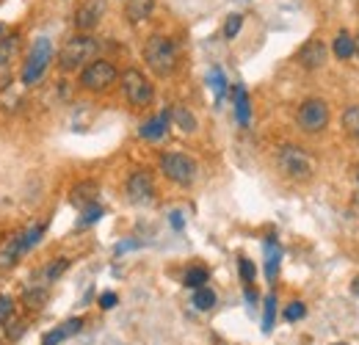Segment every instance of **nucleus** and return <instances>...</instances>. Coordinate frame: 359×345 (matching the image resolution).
Listing matches in <instances>:
<instances>
[{
	"label": "nucleus",
	"instance_id": "b1692460",
	"mask_svg": "<svg viewBox=\"0 0 359 345\" xmlns=\"http://www.w3.org/2000/svg\"><path fill=\"white\" fill-rule=\"evenodd\" d=\"M235 111H238V122L246 128L249 125V97H246V88H235Z\"/></svg>",
	"mask_w": 359,
	"mask_h": 345
},
{
	"label": "nucleus",
	"instance_id": "7ed1b4c3",
	"mask_svg": "<svg viewBox=\"0 0 359 345\" xmlns=\"http://www.w3.org/2000/svg\"><path fill=\"white\" fill-rule=\"evenodd\" d=\"M276 163H279L282 174H287V177L296 180V182L313 180L315 169H318L313 155H310L307 149L296 147V144H282L279 152H276Z\"/></svg>",
	"mask_w": 359,
	"mask_h": 345
},
{
	"label": "nucleus",
	"instance_id": "393cba45",
	"mask_svg": "<svg viewBox=\"0 0 359 345\" xmlns=\"http://www.w3.org/2000/svg\"><path fill=\"white\" fill-rule=\"evenodd\" d=\"M194 306L202 309V312L213 309V306H216V293H213L210 288H199V290H194Z\"/></svg>",
	"mask_w": 359,
	"mask_h": 345
},
{
	"label": "nucleus",
	"instance_id": "5701e85b",
	"mask_svg": "<svg viewBox=\"0 0 359 345\" xmlns=\"http://www.w3.org/2000/svg\"><path fill=\"white\" fill-rule=\"evenodd\" d=\"M343 130L359 141V105H351L343 111Z\"/></svg>",
	"mask_w": 359,
	"mask_h": 345
},
{
	"label": "nucleus",
	"instance_id": "72a5a7b5",
	"mask_svg": "<svg viewBox=\"0 0 359 345\" xmlns=\"http://www.w3.org/2000/svg\"><path fill=\"white\" fill-rule=\"evenodd\" d=\"M100 306L102 309H114L116 306V293H102L100 296Z\"/></svg>",
	"mask_w": 359,
	"mask_h": 345
},
{
	"label": "nucleus",
	"instance_id": "bb28decb",
	"mask_svg": "<svg viewBox=\"0 0 359 345\" xmlns=\"http://www.w3.org/2000/svg\"><path fill=\"white\" fill-rule=\"evenodd\" d=\"M307 315V306L302 302H290L285 306V320H290V323H296V320H302Z\"/></svg>",
	"mask_w": 359,
	"mask_h": 345
},
{
	"label": "nucleus",
	"instance_id": "58836bf2",
	"mask_svg": "<svg viewBox=\"0 0 359 345\" xmlns=\"http://www.w3.org/2000/svg\"><path fill=\"white\" fill-rule=\"evenodd\" d=\"M337 345H346V343H337Z\"/></svg>",
	"mask_w": 359,
	"mask_h": 345
},
{
	"label": "nucleus",
	"instance_id": "c756f323",
	"mask_svg": "<svg viewBox=\"0 0 359 345\" xmlns=\"http://www.w3.org/2000/svg\"><path fill=\"white\" fill-rule=\"evenodd\" d=\"M22 299H25V304H28V306H42V304H45V299H47V290H45V288H34V290H28Z\"/></svg>",
	"mask_w": 359,
	"mask_h": 345
},
{
	"label": "nucleus",
	"instance_id": "e433bc0d",
	"mask_svg": "<svg viewBox=\"0 0 359 345\" xmlns=\"http://www.w3.org/2000/svg\"><path fill=\"white\" fill-rule=\"evenodd\" d=\"M172 224H175V226L180 229V226H182V218H180L177 213H175V216H172Z\"/></svg>",
	"mask_w": 359,
	"mask_h": 345
},
{
	"label": "nucleus",
	"instance_id": "f8f14e48",
	"mask_svg": "<svg viewBox=\"0 0 359 345\" xmlns=\"http://www.w3.org/2000/svg\"><path fill=\"white\" fill-rule=\"evenodd\" d=\"M296 58H299V64H302L304 69H318V67L326 64L329 50H326V44L320 42V39H310L307 44H302V50H299Z\"/></svg>",
	"mask_w": 359,
	"mask_h": 345
},
{
	"label": "nucleus",
	"instance_id": "f257e3e1",
	"mask_svg": "<svg viewBox=\"0 0 359 345\" xmlns=\"http://www.w3.org/2000/svg\"><path fill=\"white\" fill-rule=\"evenodd\" d=\"M144 61L147 67L158 75V78H169L177 69V47L169 36L163 34H152L144 42Z\"/></svg>",
	"mask_w": 359,
	"mask_h": 345
},
{
	"label": "nucleus",
	"instance_id": "f03ea898",
	"mask_svg": "<svg viewBox=\"0 0 359 345\" xmlns=\"http://www.w3.org/2000/svg\"><path fill=\"white\" fill-rule=\"evenodd\" d=\"M97 53H100V42L94 36H86V34L72 36L58 53V69L61 72H78V69L89 67L97 58Z\"/></svg>",
	"mask_w": 359,
	"mask_h": 345
},
{
	"label": "nucleus",
	"instance_id": "9d476101",
	"mask_svg": "<svg viewBox=\"0 0 359 345\" xmlns=\"http://www.w3.org/2000/svg\"><path fill=\"white\" fill-rule=\"evenodd\" d=\"M155 196V182H152V174L149 172H135L128 180V199L141 205V202H149Z\"/></svg>",
	"mask_w": 359,
	"mask_h": 345
},
{
	"label": "nucleus",
	"instance_id": "cd10ccee",
	"mask_svg": "<svg viewBox=\"0 0 359 345\" xmlns=\"http://www.w3.org/2000/svg\"><path fill=\"white\" fill-rule=\"evenodd\" d=\"M273 315H276V296L271 293L269 299H266V315H263V332L266 334L273 329Z\"/></svg>",
	"mask_w": 359,
	"mask_h": 345
},
{
	"label": "nucleus",
	"instance_id": "423d86ee",
	"mask_svg": "<svg viewBox=\"0 0 359 345\" xmlns=\"http://www.w3.org/2000/svg\"><path fill=\"white\" fill-rule=\"evenodd\" d=\"M296 125L304 133H310V135L326 130V125H329V105H326V100H320V97L304 100L299 114H296Z\"/></svg>",
	"mask_w": 359,
	"mask_h": 345
},
{
	"label": "nucleus",
	"instance_id": "7c9ffc66",
	"mask_svg": "<svg viewBox=\"0 0 359 345\" xmlns=\"http://www.w3.org/2000/svg\"><path fill=\"white\" fill-rule=\"evenodd\" d=\"M69 268V259H58V262H53V265H47V271H45V276H47V282H53V279H58L64 271Z\"/></svg>",
	"mask_w": 359,
	"mask_h": 345
},
{
	"label": "nucleus",
	"instance_id": "4c0bfd02",
	"mask_svg": "<svg viewBox=\"0 0 359 345\" xmlns=\"http://www.w3.org/2000/svg\"><path fill=\"white\" fill-rule=\"evenodd\" d=\"M354 44H357V53H359V34L354 36Z\"/></svg>",
	"mask_w": 359,
	"mask_h": 345
},
{
	"label": "nucleus",
	"instance_id": "412c9836",
	"mask_svg": "<svg viewBox=\"0 0 359 345\" xmlns=\"http://www.w3.org/2000/svg\"><path fill=\"white\" fill-rule=\"evenodd\" d=\"M279 246L273 243V241H269L266 243V276H269V282H273L276 279V268H279Z\"/></svg>",
	"mask_w": 359,
	"mask_h": 345
},
{
	"label": "nucleus",
	"instance_id": "f704fd0d",
	"mask_svg": "<svg viewBox=\"0 0 359 345\" xmlns=\"http://www.w3.org/2000/svg\"><path fill=\"white\" fill-rule=\"evenodd\" d=\"M210 83H213V88H216V97L224 94V75H222V72H213V81H210Z\"/></svg>",
	"mask_w": 359,
	"mask_h": 345
},
{
	"label": "nucleus",
	"instance_id": "2f4dec72",
	"mask_svg": "<svg viewBox=\"0 0 359 345\" xmlns=\"http://www.w3.org/2000/svg\"><path fill=\"white\" fill-rule=\"evenodd\" d=\"M100 218H102V208H100V205H89V208H83L81 226H86V224H94V221H100Z\"/></svg>",
	"mask_w": 359,
	"mask_h": 345
},
{
	"label": "nucleus",
	"instance_id": "473e14b6",
	"mask_svg": "<svg viewBox=\"0 0 359 345\" xmlns=\"http://www.w3.org/2000/svg\"><path fill=\"white\" fill-rule=\"evenodd\" d=\"M14 315V302L8 296H0V323H6Z\"/></svg>",
	"mask_w": 359,
	"mask_h": 345
},
{
	"label": "nucleus",
	"instance_id": "2eb2a0df",
	"mask_svg": "<svg viewBox=\"0 0 359 345\" xmlns=\"http://www.w3.org/2000/svg\"><path fill=\"white\" fill-rule=\"evenodd\" d=\"M332 53L340 58V61H351V55L357 53V44H354V36L348 31H340L332 42Z\"/></svg>",
	"mask_w": 359,
	"mask_h": 345
},
{
	"label": "nucleus",
	"instance_id": "a211bd4d",
	"mask_svg": "<svg viewBox=\"0 0 359 345\" xmlns=\"http://www.w3.org/2000/svg\"><path fill=\"white\" fill-rule=\"evenodd\" d=\"M152 8H155V0H128L125 14L130 22H144L152 14Z\"/></svg>",
	"mask_w": 359,
	"mask_h": 345
},
{
	"label": "nucleus",
	"instance_id": "9b49d317",
	"mask_svg": "<svg viewBox=\"0 0 359 345\" xmlns=\"http://www.w3.org/2000/svg\"><path fill=\"white\" fill-rule=\"evenodd\" d=\"M20 47H22V36H20V34H11V36H3V39H0V83L8 81L11 64H14V58L20 55Z\"/></svg>",
	"mask_w": 359,
	"mask_h": 345
},
{
	"label": "nucleus",
	"instance_id": "ddd939ff",
	"mask_svg": "<svg viewBox=\"0 0 359 345\" xmlns=\"http://www.w3.org/2000/svg\"><path fill=\"white\" fill-rule=\"evenodd\" d=\"M22 255H25V249H22V235H20V232L8 235V238L0 243V271L14 268Z\"/></svg>",
	"mask_w": 359,
	"mask_h": 345
},
{
	"label": "nucleus",
	"instance_id": "c9c22d12",
	"mask_svg": "<svg viewBox=\"0 0 359 345\" xmlns=\"http://www.w3.org/2000/svg\"><path fill=\"white\" fill-rule=\"evenodd\" d=\"M351 293H354V296H359V276H357V279H351Z\"/></svg>",
	"mask_w": 359,
	"mask_h": 345
},
{
	"label": "nucleus",
	"instance_id": "a878e982",
	"mask_svg": "<svg viewBox=\"0 0 359 345\" xmlns=\"http://www.w3.org/2000/svg\"><path fill=\"white\" fill-rule=\"evenodd\" d=\"M238 271H241V279H243L246 285H252V282H255V276H257V268H255V262H252L249 257L238 259Z\"/></svg>",
	"mask_w": 359,
	"mask_h": 345
},
{
	"label": "nucleus",
	"instance_id": "f3484780",
	"mask_svg": "<svg viewBox=\"0 0 359 345\" xmlns=\"http://www.w3.org/2000/svg\"><path fill=\"white\" fill-rule=\"evenodd\" d=\"M169 119H172V114H161V116L149 119V122L141 128V138H149V141L163 138V133L169 130Z\"/></svg>",
	"mask_w": 359,
	"mask_h": 345
},
{
	"label": "nucleus",
	"instance_id": "20e7f679",
	"mask_svg": "<svg viewBox=\"0 0 359 345\" xmlns=\"http://www.w3.org/2000/svg\"><path fill=\"white\" fill-rule=\"evenodd\" d=\"M116 81H119V69L111 61H102V58H94L89 67L81 69V86L86 91H94V94L108 91Z\"/></svg>",
	"mask_w": 359,
	"mask_h": 345
},
{
	"label": "nucleus",
	"instance_id": "1a4fd4ad",
	"mask_svg": "<svg viewBox=\"0 0 359 345\" xmlns=\"http://www.w3.org/2000/svg\"><path fill=\"white\" fill-rule=\"evenodd\" d=\"M105 0H83L81 6H78V11H75V25H78V31H91V28H97L100 25V20H102V14H105Z\"/></svg>",
	"mask_w": 359,
	"mask_h": 345
},
{
	"label": "nucleus",
	"instance_id": "6ab92c4d",
	"mask_svg": "<svg viewBox=\"0 0 359 345\" xmlns=\"http://www.w3.org/2000/svg\"><path fill=\"white\" fill-rule=\"evenodd\" d=\"M208 279H210L208 268H191V271H185L182 285H185V288H191V290H199V288H205V285H208Z\"/></svg>",
	"mask_w": 359,
	"mask_h": 345
},
{
	"label": "nucleus",
	"instance_id": "aec40b11",
	"mask_svg": "<svg viewBox=\"0 0 359 345\" xmlns=\"http://www.w3.org/2000/svg\"><path fill=\"white\" fill-rule=\"evenodd\" d=\"M45 229H47L45 224H31L28 229H22V232H20V235H22V249H25V252H31V249H34V246L42 241Z\"/></svg>",
	"mask_w": 359,
	"mask_h": 345
},
{
	"label": "nucleus",
	"instance_id": "4468645a",
	"mask_svg": "<svg viewBox=\"0 0 359 345\" xmlns=\"http://www.w3.org/2000/svg\"><path fill=\"white\" fill-rule=\"evenodd\" d=\"M81 329H83V320L81 318H69V320L58 323L55 329H50L45 337H42V345H61L64 340H72Z\"/></svg>",
	"mask_w": 359,
	"mask_h": 345
},
{
	"label": "nucleus",
	"instance_id": "39448f33",
	"mask_svg": "<svg viewBox=\"0 0 359 345\" xmlns=\"http://www.w3.org/2000/svg\"><path fill=\"white\" fill-rule=\"evenodd\" d=\"M50 58H53L50 39H47V36H39V39L34 42V47H31L28 58H25V67H22V83H25V86H34V83H39V81L45 78L47 67H50Z\"/></svg>",
	"mask_w": 359,
	"mask_h": 345
},
{
	"label": "nucleus",
	"instance_id": "4be33fe9",
	"mask_svg": "<svg viewBox=\"0 0 359 345\" xmlns=\"http://www.w3.org/2000/svg\"><path fill=\"white\" fill-rule=\"evenodd\" d=\"M172 119H175V125H177L182 133H196V116H194L191 111L175 108V111H172Z\"/></svg>",
	"mask_w": 359,
	"mask_h": 345
},
{
	"label": "nucleus",
	"instance_id": "dca6fc26",
	"mask_svg": "<svg viewBox=\"0 0 359 345\" xmlns=\"http://www.w3.org/2000/svg\"><path fill=\"white\" fill-rule=\"evenodd\" d=\"M97 194H100V185H97V182H78L75 191H72V205L89 208V205H94Z\"/></svg>",
	"mask_w": 359,
	"mask_h": 345
},
{
	"label": "nucleus",
	"instance_id": "c85d7f7f",
	"mask_svg": "<svg viewBox=\"0 0 359 345\" xmlns=\"http://www.w3.org/2000/svg\"><path fill=\"white\" fill-rule=\"evenodd\" d=\"M241 25H243V14H229L224 22V36L226 39H235L238 36V31H241Z\"/></svg>",
	"mask_w": 359,
	"mask_h": 345
},
{
	"label": "nucleus",
	"instance_id": "6e6552de",
	"mask_svg": "<svg viewBox=\"0 0 359 345\" xmlns=\"http://www.w3.org/2000/svg\"><path fill=\"white\" fill-rule=\"evenodd\" d=\"M161 172L166 174L172 182H177V185H191L196 180V174H199V166H196L194 158H188L182 152H166L161 158Z\"/></svg>",
	"mask_w": 359,
	"mask_h": 345
},
{
	"label": "nucleus",
	"instance_id": "0eeeda50",
	"mask_svg": "<svg viewBox=\"0 0 359 345\" xmlns=\"http://www.w3.org/2000/svg\"><path fill=\"white\" fill-rule=\"evenodd\" d=\"M122 91L128 97V102L133 108H147L155 100V88L147 81V75L141 69H128L122 72Z\"/></svg>",
	"mask_w": 359,
	"mask_h": 345
}]
</instances>
